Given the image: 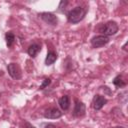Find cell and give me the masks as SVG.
Segmentation results:
<instances>
[{
  "mask_svg": "<svg viewBox=\"0 0 128 128\" xmlns=\"http://www.w3.org/2000/svg\"><path fill=\"white\" fill-rule=\"evenodd\" d=\"M86 9L83 8V7H80V6H77L75 7L74 9L70 10L67 14V20L72 23V24H76L78 22H80L86 15Z\"/></svg>",
  "mask_w": 128,
  "mask_h": 128,
  "instance_id": "6da1fadb",
  "label": "cell"
},
{
  "mask_svg": "<svg viewBox=\"0 0 128 128\" xmlns=\"http://www.w3.org/2000/svg\"><path fill=\"white\" fill-rule=\"evenodd\" d=\"M118 31V25L116 22L114 21H109L107 22L102 28H101V32L103 33V35L105 36H110V35H114L116 34Z\"/></svg>",
  "mask_w": 128,
  "mask_h": 128,
  "instance_id": "7a4b0ae2",
  "label": "cell"
},
{
  "mask_svg": "<svg viewBox=\"0 0 128 128\" xmlns=\"http://www.w3.org/2000/svg\"><path fill=\"white\" fill-rule=\"evenodd\" d=\"M109 42V37L105 35H98L91 39V44L94 48H99L104 45H106Z\"/></svg>",
  "mask_w": 128,
  "mask_h": 128,
  "instance_id": "3957f363",
  "label": "cell"
},
{
  "mask_svg": "<svg viewBox=\"0 0 128 128\" xmlns=\"http://www.w3.org/2000/svg\"><path fill=\"white\" fill-rule=\"evenodd\" d=\"M7 70H8L9 75L12 78H14V79L21 78V69H20V67H19L18 64H16V63H10V64H8Z\"/></svg>",
  "mask_w": 128,
  "mask_h": 128,
  "instance_id": "277c9868",
  "label": "cell"
},
{
  "mask_svg": "<svg viewBox=\"0 0 128 128\" xmlns=\"http://www.w3.org/2000/svg\"><path fill=\"white\" fill-rule=\"evenodd\" d=\"M40 17L43 21H45L47 24H50L52 26H55L57 25L58 23V18L55 14L53 13H49V12H43L40 14Z\"/></svg>",
  "mask_w": 128,
  "mask_h": 128,
  "instance_id": "5b68a950",
  "label": "cell"
},
{
  "mask_svg": "<svg viewBox=\"0 0 128 128\" xmlns=\"http://www.w3.org/2000/svg\"><path fill=\"white\" fill-rule=\"evenodd\" d=\"M62 116V112L57 108H49L44 112V117L48 119H57Z\"/></svg>",
  "mask_w": 128,
  "mask_h": 128,
  "instance_id": "8992f818",
  "label": "cell"
},
{
  "mask_svg": "<svg viewBox=\"0 0 128 128\" xmlns=\"http://www.w3.org/2000/svg\"><path fill=\"white\" fill-rule=\"evenodd\" d=\"M106 103H107V100L105 97L101 95H96L93 99V108L95 110H100Z\"/></svg>",
  "mask_w": 128,
  "mask_h": 128,
  "instance_id": "52a82bcc",
  "label": "cell"
},
{
  "mask_svg": "<svg viewBox=\"0 0 128 128\" xmlns=\"http://www.w3.org/2000/svg\"><path fill=\"white\" fill-rule=\"evenodd\" d=\"M85 110H86V107H85V104L82 103V102H79L77 101L76 104H75V107H74V116L76 117H80V116H83L85 114Z\"/></svg>",
  "mask_w": 128,
  "mask_h": 128,
  "instance_id": "ba28073f",
  "label": "cell"
},
{
  "mask_svg": "<svg viewBox=\"0 0 128 128\" xmlns=\"http://www.w3.org/2000/svg\"><path fill=\"white\" fill-rule=\"evenodd\" d=\"M69 104H70V100H69V96L64 95L59 99V106L61 107L62 110H67L69 108Z\"/></svg>",
  "mask_w": 128,
  "mask_h": 128,
  "instance_id": "9c48e42d",
  "label": "cell"
},
{
  "mask_svg": "<svg viewBox=\"0 0 128 128\" xmlns=\"http://www.w3.org/2000/svg\"><path fill=\"white\" fill-rule=\"evenodd\" d=\"M57 59V54L54 51H49L47 53L46 59H45V64L46 65H52Z\"/></svg>",
  "mask_w": 128,
  "mask_h": 128,
  "instance_id": "30bf717a",
  "label": "cell"
},
{
  "mask_svg": "<svg viewBox=\"0 0 128 128\" xmlns=\"http://www.w3.org/2000/svg\"><path fill=\"white\" fill-rule=\"evenodd\" d=\"M39 51H40V46L38 44H32V45H30L28 47V50H27L28 54L31 57H35Z\"/></svg>",
  "mask_w": 128,
  "mask_h": 128,
  "instance_id": "8fae6325",
  "label": "cell"
},
{
  "mask_svg": "<svg viewBox=\"0 0 128 128\" xmlns=\"http://www.w3.org/2000/svg\"><path fill=\"white\" fill-rule=\"evenodd\" d=\"M5 40H6V44L8 47H11L15 41V35L12 32H7L5 35Z\"/></svg>",
  "mask_w": 128,
  "mask_h": 128,
  "instance_id": "7c38bea8",
  "label": "cell"
},
{
  "mask_svg": "<svg viewBox=\"0 0 128 128\" xmlns=\"http://www.w3.org/2000/svg\"><path fill=\"white\" fill-rule=\"evenodd\" d=\"M113 84H114L115 86H117V87H123V86H125V82L123 81V79H122V77H121L120 75H118L117 77L114 78Z\"/></svg>",
  "mask_w": 128,
  "mask_h": 128,
  "instance_id": "4fadbf2b",
  "label": "cell"
},
{
  "mask_svg": "<svg viewBox=\"0 0 128 128\" xmlns=\"http://www.w3.org/2000/svg\"><path fill=\"white\" fill-rule=\"evenodd\" d=\"M50 83H51V80H50L49 78L44 79V80H43V82H42V84L40 85V89H44V88H46Z\"/></svg>",
  "mask_w": 128,
  "mask_h": 128,
  "instance_id": "5bb4252c",
  "label": "cell"
},
{
  "mask_svg": "<svg viewBox=\"0 0 128 128\" xmlns=\"http://www.w3.org/2000/svg\"><path fill=\"white\" fill-rule=\"evenodd\" d=\"M45 128H56V127H55V125H53V124H48V125L45 126Z\"/></svg>",
  "mask_w": 128,
  "mask_h": 128,
  "instance_id": "9a60e30c",
  "label": "cell"
},
{
  "mask_svg": "<svg viewBox=\"0 0 128 128\" xmlns=\"http://www.w3.org/2000/svg\"><path fill=\"white\" fill-rule=\"evenodd\" d=\"M126 46H127V42H126V43L124 44V46H123V49H124V50H126Z\"/></svg>",
  "mask_w": 128,
  "mask_h": 128,
  "instance_id": "2e32d148",
  "label": "cell"
},
{
  "mask_svg": "<svg viewBox=\"0 0 128 128\" xmlns=\"http://www.w3.org/2000/svg\"><path fill=\"white\" fill-rule=\"evenodd\" d=\"M116 128H124V127H122V126H118V127H116Z\"/></svg>",
  "mask_w": 128,
  "mask_h": 128,
  "instance_id": "e0dca14e",
  "label": "cell"
},
{
  "mask_svg": "<svg viewBox=\"0 0 128 128\" xmlns=\"http://www.w3.org/2000/svg\"><path fill=\"white\" fill-rule=\"evenodd\" d=\"M29 128H35V127H33V126H31V127H29Z\"/></svg>",
  "mask_w": 128,
  "mask_h": 128,
  "instance_id": "ac0fdd59",
  "label": "cell"
}]
</instances>
